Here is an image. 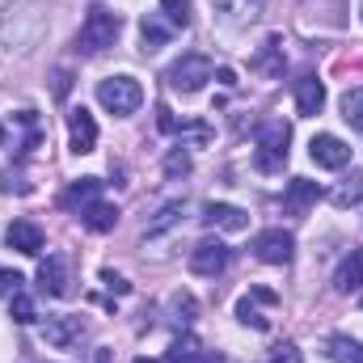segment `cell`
<instances>
[{"mask_svg":"<svg viewBox=\"0 0 363 363\" xmlns=\"http://www.w3.org/2000/svg\"><path fill=\"white\" fill-rule=\"evenodd\" d=\"M68 135H72V152L77 157H85L97 148V123H93V114L85 106H77L72 114H68Z\"/></svg>","mask_w":363,"mask_h":363,"instance_id":"cell-11","label":"cell"},{"mask_svg":"<svg viewBox=\"0 0 363 363\" xmlns=\"http://www.w3.org/2000/svg\"><path fill=\"white\" fill-rule=\"evenodd\" d=\"M334 287H338L342 296H351V291L363 287V250H351V254L342 258V267L334 274Z\"/></svg>","mask_w":363,"mask_h":363,"instance_id":"cell-16","label":"cell"},{"mask_svg":"<svg viewBox=\"0 0 363 363\" xmlns=\"http://www.w3.org/2000/svg\"><path fill=\"white\" fill-rule=\"evenodd\" d=\"M21 283H26V279H21L17 271H0V300H4V296L13 300V296L21 291Z\"/></svg>","mask_w":363,"mask_h":363,"instance_id":"cell-32","label":"cell"},{"mask_svg":"<svg viewBox=\"0 0 363 363\" xmlns=\"http://www.w3.org/2000/svg\"><path fill=\"white\" fill-rule=\"evenodd\" d=\"M224 17H237V21H254L262 13V0H211Z\"/></svg>","mask_w":363,"mask_h":363,"instance_id":"cell-23","label":"cell"},{"mask_svg":"<svg viewBox=\"0 0 363 363\" xmlns=\"http://www.w3.org/2000/svg\"><path fill=\"white\" fill-rule=\"evenodd\" d=\"M140 34H144V51H157V47L169 43V26H161L157 17H144L140 21Z\"/></svg>","mask_w":363,"mask_h":363,"instance_id":"cell-24","label":"cell"},{"mask_svg":"<svg viewBox=\"0 0 363 363\" xmlns=\"http://www.w3.org/2000/svg\"><path fill=\"white\" fill-rule=\"evenodd\" d=\"M77 279H72V258H64V254H51L43 267H38V287L47 291V296H60V300H68L77 287H72Z\"/></svg>","mask_w":363,"mask_h":363,"instance_id":"cell-5","label":"cell"},{"mask_svg":"<svg viewBox=\"0 0 363 363\" xmlns=\"http://www.w3.org/2000/svg\"><path fill=\"white\" fill-rule=\"evenodd\" d=\"M118 30H123V17L118 13H110L106 4H93L89 13H85V21H81V34H77V43H81V51H106V47H114L118 43Z\"/></svg>","mask_w":363,"mask_h":363,"instance_id":"cell-1","label":"cell"},{"mask_svg":"<svg viewBox=\"0 0 363 363\" xmlns=\"http://www.w3.org/2000/svg\"><path fill=\"white\" fill-rule=\"evenodd\" d=\"M262 300H274L271 287H254L250 296H241L237 300V317H241V325H250V330H271V317H262Z\"/></svg>","mask_w":363,"mask_h":363,"instance_id":"cell-14","label":"cell"},{"mask_svg":"<svg viewBox=\"0 0 363 363\" xmlns=\"http://www.w3.org/2000/svg\"><path fill=\"white\" fill-rule=\"evenodd\" d=\"M330 199H334V207H355V203H363V169H351V178H342V186Z\"/></svg>","mask_w":363,"mask_h":363,"instance_id":"cell-22","label":"cell"},{"mask_svg":"<svg viewBox=\"0 0 363 363\" xmlns=\"http://www.w3.org/2000/svg\"><path fill=\"white\" fill-rule=\"evenodd\" d=\"M317 199H321V186H317V182L291 178L287 182V190H283V211H287V216H304Z\"/></svg>","mask_w":363,"mask_h":363,"instance_id":"cell-12","label":"cell"},{"mask_svg":"<svg viewBox=\"0 0 363 363\" xmlns=\"http://www.w3.org/2000/svg\"><path fill=\"white\" fill-rule=\"evenodd\" d=\"M13 321H17V325H30V321H34V300L21 296V291L13 296Z\"/></svg>","mask_w":363,"mask_h":363,"instance_id":"cell-29","label":"cell"},{"mask_svg":"<svg viewBox=\"0 0 363 363\" xmlns=\"http://www.w3.org/2000/svg\"><path fill=\"white\" fill-rule=\"evenodd\" d=\"M43 338H47L55 351H72V347H81V338H85V321H81V317H47Z\"/></svg>","mask_w":363,"mask_h":363,"instance_id":"cell-9","label":"cell"},{"mask_svg":"<svg viewBox=\"0 0 363 363\" xmlns=\"http://www.w3.org/2000/svg\"><path fill=\"white\" fill-rule=\"evenodd\" d=\"M165 174H169V178H186V174H190V157H186L182 148H174V152L165 157Z\"/></svg>","mask_w":363,"mask_h":363,"instance_id":"cell-30","label":"cell"},{"mask_svg":"<svg viewBox=\"0 0 363 363\" xmlns=\"http://www.w3.org/2000/svg\"><path fill=\"white\" fill-rule=\"evenodd\" d=\"M174 135H178V140H190V144H207V140H211L207 123H186V127H174Z\"/></svg>","mask_w":363,"mask_h":363,"instance_id":"cell-28","label":"cell"},{"mask_svg":"<svg viewBox=\"0 0 363 363\" xmlns=\"http://www.w3.org/2000/svg\"><path fill=\"white\" fill-rule=\"evenodd\" d=\"M308 157H313V165H321V169H342V165H351V148H347L338 135H330V131L313 135Z\"/></svg>","mask_w":363,"mask_h":363,"instance_id":"cell-7","label":"cell"},{"mask_svg":"<svg viewBox=\"0 0 363 363\" xmlns=\"http://www.w3.org/2000/svg\"><path fill=\"white\" fill-rule=\"evenodd\" d=\"M228 245L224 241H199L194 250H190V271L203 274V279H216V274L228 267Z\"/></svg>","mask_w":363,"mask_h":363,"instance_id":"cell-8","label":"cell"},{"mask_svg":"<svg viewBox=\"0 0 363 363\" xmlns=\"http://www.w3.org/2000/svg\"><path fill=\"white\" fill-rule=\"evenodd\" d=\"M321 106H325V85L317 77H300L296 81V110L304 118H313V114H321Z\"/></svg>","mask_w":363,"mask_h":363,"instance_id":"cell-15","label":"cell"},{"mask_svg":"<svg viewBox=\"0 0 363 363\" xmlns=\"http://www.w3.org/2000/svg\"><path fill=\"white\" fill-rule=\"evenodd\" d=\"M325 355L334 363H363V347L355 338H342V334H334V338H325Z\"/></svg>","mask_w":363,"mask_h":363,"instance_id":"cell-19","label":"cell"},{"mask_svg":"<svg viewBox=\"0 0 363 363\" xmlns=\"http://www.w3.org/2000/svg\"><path fill=\"white\" fill-rule=\"evenodd\" d=\"M0 140H4V127H0Z\"/></svg>","mask_w":363,"mask_h":363,"instance_id":"cell-35","label":"cell"},{"mask_svg":"<svg viewBox=\"0 0 363 363\" xmlns=\"http://www.w3.org/2000/svg\"><path fill=\"white\" fill-rule=\"evenodd\" d=\"M267 363H304V359H300V347H296V342H279Z\"/></svg>","mask_w":363,"mask_h":363,"instance_id":"cell-31","label":"cell"},{"mask_svg":"<svg viewBox=\"0 0 363 363\" xmlns=\"http://www.w3.org/2000/svg\"><path fill=\"white\" fill-rule=\"evenodd\" d=\"M216 77V64L207 60V55H199V51H190V55H182L178 64L165 72V81H169V89L178 93H199L207 81Z\"/></svg>","mask_w":363,"mask_h":363,"instance_id":"cell-4","label":"cell"},{"mask_svg":"<svg viewBox=\"0 0 363 363\" xmlns=\"http://www.w3.org/2000/svg\"><path fill=\"white\" fill-rule=\"evenodd\" d=\"M287 144H291V127H287L283 118L262 123V127H258V152H254V165H258L262 174L283 169V161H287Z\"/></svg>","mask_w":363,"mask_h":363,"instance_id":"cell-2","label":"cell"},{"mask_svg":"<svg viewBox=\"0 0 363 363\" xmlns=\"http://www.w3.org/2000/svg\"><path fill=\"white\" fill-rule=\"evenodd\" d=\"M342 118H347L355 131H363V89H347L342 93Z\"/></svg>","mask_w":363,"mask_h":363,"instance_id":"cell-25","label":"cell"},{"mask_svg":"<svg viewBox=\"0 0 363 363\" xmlns=\"http://www.w3.org/2000/svg\"><path fill=\"white\" fill-rule=\"evenodd\" d=\"M135 363H157V359H144V355H140V359H135Z\"/></svg>","mask_w":363,"mask_h":363,"instance_id":"cell-34","label":"cell"},{"mask_svg":"<svg viewBox=\"0 0 363 363\" xmlns=\"http://www.w3.org/2000/svg\"><path fill=\"white\" fill-rule=\"evenodd\" d=\"M4 241H9V250H17V254H26V258H38V254H43V228H38L34 220H13V224L4 228Z\"/></svg>","mask_w":363,"mask_h":363,"instance_id":"cell-10","label":"cell"},{"mask_svg":"<svg viewBox=\"0 0 363 363\" xmlns=\"http://www.w3.org/2000/svg\"><path fill=\"white\" fill-rule=\"evenodd\" d=\"M81 220H85V228H93V233H110V228L118 224V207L93 199L89 207H81Z\"/></svg>","mask_w":363,"mask_h":363,"instance_id":"cell-17","label":"cell"},{"mask_svg":"<svg viewBox=\"0 0 363 363\" xmlns=\"http://www.w3.org/2000/svg\"><path fill=\"white\" fill-rule=\"evenodd\" d=\"M97 101L110 114H135L144 101V89L135 77H106V81H97Z\"/></svg>","mask_w":363,"mask_h":363,"instance_id":"cell-3","label":"cell"},{"mask_svg":"<svg viewBox=\"0 0 363 363\" xmlns=\"http://www.w3.org/2000/svg\"><path fill=\"white\" fill-rule=\"evenodd\" d=\"M254 72H262V77H283V47H279V38H267V47L254 55Z\"/></svg>","mask_w":363,"mask_h":363,"instance_id":"cell-18","label":"cell"},{"mask_svg":"<svg viewBox=\"0 0 363 363\" xmlns=\"http://www.w3.org/2000/svg\"><path fill=\"white\" fill-rule=\"evenodd\" d=\"M359 13H363V9H359Z\"/></svg>","mask_w":363,"mask_h":363,"instance_id":"cell-36","label":"cell"},{"mask_svg":"<svg viewBox=\"0 0 363 363\" xmlns=\"http://www.w3.org/2000/svg\"><path fill=\"white\" fill-rule=\"evenodd\" d=\"M169 363H211V359H207L190 338H186V342H174V347H169Z\"/></svg>","mask_w":363,"mask_h":363,"instance_id":"cell-27","label":"cell"},{"mask_svg":"<svg viewBox=\"0 0 363 363\" xmlns=\"http://www.w3.org/2000/svg\"><path fill=\"white\" fill-rule=\"evenodd\" d=\"M161 13L169 17V26H190V13H194V4L190 0H161Z\"/></svg>","mask_w":363,"mask_h":363,"instance_id":"cell-26","label":"cell"},{"mask_svg":"<svg viewBox=\"0 0 363 363\" xmlns=\"http://www.w3.org/2000/svg\"><path fill=\"white\" fill-rule=\"evenodd\" d=\"M182 216H186V203H182V199H169V203L148 220V237H161L165 228H174V224H178Z\"/></svg>","mask_w":363,"mask_h":363,"instance_id":"cell-21","label":"cell"},{"mask_svg":"<svg viewBox=\"0 0 363 363\" xmlns=\"http://www.w3.org/2000/svg\"><path fill=\"white\" fill-rule=\"evenodd\" d=\"M203 224L207 228H224V233H241V228H250V216L241 207H233V203H207L203 207Z\"/></svg>","mask_w":363,"mask_h":363,"instance_id":"cell-13","label":"cell"},{"mask_svg":"<svg viewBox=\"0 0 363 363\" xmlns=\"http://www.w3.org/2000/svg\"><path fill=\"white\" fill-rule=\"evenodd\" d=\"M254 254H258V262H267V267H287L291 254H296V237L283 233V228H267V233L254 237Z\"/></svg>","mask_w":363,"mask_h":363,"instance_id":"cell-6","label":"cell"},{"mask_svg":"<svg viewBox=\"0 0 363 363\" xmlns=\"http://www.w3.org/2000/svg\"><path fill=\"white\" fill-rule=\"evenodd\" d=\"M101 283H106L114 296H127V291H131V283H127L123 274H114V271H101Z\"/></svg>","mask_w":363,"mask_h":363,"instance_id":"cell-33","label":"cell"},{"mask_svg":"<svg viewBox=\"0 0 363 363\" xmlns=\"http://www.w3.org/2000/svg\"><path fill=\"white\" fill-rule=\"evenodd\" d=\"M97 194H101V182L97 178H81V182H72V186L64 190V207H89Z\"/></svg>","mask_w":363,"mask_h":363,"instance_id":"cell-20","label":"cell"}]
</instances>
